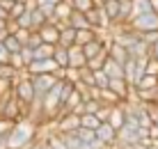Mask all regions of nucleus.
<instances>
[{
	"label": "nucleus",
	"mask_w": 158,
	"mask_h": 149,
	"mask_svg": "<svg viewBox=\"0 0 158 149\" xmlns=\"http://www.w3.org/2000/svg\"><path fill=\"white\" fill-rule=\"evenodd\" d=\"M64 80H67V83H71V85H76V83L80 80V74H78V69H73V67H67V69H64Z\"/></svg>",
	"instance_id": "obj_32"
},
{
	"label": "nucleus",
	"mask_w": 158,
	"mask_h": 149,
	"mask_svg": "<svg viewBox=\"0 0 158 149\" xmlns=\"http://www.w3.org/2000/svg\"><path fill=\"white\" fill-rule=\"evenodd\" d=\"M37 32H39V37H41V41H44V44H53V46L57 44V35H60V30L55 28V23L46 21L44 25L37 28Z\"/></svg>",
	"instance_id": "obj_7"
},
{
	"label": "nucleus",
	"mask_w": 158,
	"mask_h": 149,
	"mask_svg": "<svg viewBox=\"0 0 158 149\" xmlns=\"http://www.w3.org/2000/svg\"><path fill=\"white\" fill-rule=\"evenodd\" d=\"M156 106H158V103H156Z\"/></svg>",
	"instance_id": "obj_49"
},
{
	"label": "nucleus",
	"mask_w": 158,
	"mask_h": 149,
	"mask_svg": "<svg viewBox=\"0 0 158 149\" xmlns=\"http://www.w3.org/2000/svg\"><path fill=\"white\" fill-rule=\"evenodd\" d=\"M147 74H154V76H158V62L154 57L149 55V60H147Z\"/></svg>",
	"instance_id": "obj_39"
},
{
	"label": "nucleus",
	"mask_w": 158,
	"mask_h": 149,
	"mask_svg": "<svg viewBox=\"0 0 158 149\" xmlns=\"http://www.w3.org/2000/svg\"><path fill=\"white\" fill-rule=\"evenodd\" d=\"M39 9H41V14L46 16V21H53V12H55V5L44 2V5H39Z\"/></svg>",
	"instance_id": "obj_37"
},
{
	"label": "nucleus",
	"mask_w": 158,
	"mask_h": 149,
	"mask_svg": "<svg viewBox=\"0 0 158 149\" xmlns=\"http://www.w3.org/2000/svg\"><path fill=\"white\" fill-rule=\"evenodd\" d=\"M101 71L108 76V78H124V67H122L119 62H115V60H112L110 55L106 57V62H103Z\"/></svg>",
	"instance_id": "obj_9"
},
{
	"label": "nucleus",
	"mask_w": 158,
	"mask_h": 149,
	"mask_svg": "<svg viewBox=\"0 0 158 149\" xmlns=\"http://www.w3.org/2000/svg\"><path fill=\"white\" fill-rule=\"evenodd\" d=\"M147 12H151L149 0H131V19H133V16H140V14H147Z\"/></svg>",
	"instance_id": "obj_18"
},
{
	"label": "nucleus",
	"mask_w": 158,
	"mask_h": 149,
	"mask_svg": "<svg viewBox=\"0 0 158 149\" xmlns=\"http://www.w3.org/2000/svg\"><path fill=\"white\" fill-rule=\"evenodd\" d=\"M7 62L12 64V67L16 71H21V69H25V64H23V60H21V55L19 53H9V57H7Z\"/></svg>",
	"instance_id": "obj_33"
},
{
	"label": "nucleus",
	"mask_w": 158,
	"mask_h": 149,
	"mask_svg": "<svg viewBox=\"0 0 158 149\" xmlns=\"http://www.w3.org/2000/svg\"><path fill=\"white\" fill-rule=\"evenodd\" d=\"M103 48H108V46H106V41H103L101 37H94L92 41L83 44V55H85V60H89V57H94V55H99Z\"/></svg>",
	"instance_id": "obj_10"
},
{
	"label": "nucleus",
	"mask_w": 158,
	"mask_h": 149,
	"mask_svg": "<svg viewBox=\"0 0 158 149\" xmlns=\"http://www.w3.org/2000/svg\"><path fill=\"white\" fill-rule=\"evenodd\" d=\"M25 44H28L30 48H37V46L41 44V37H39V32H37V30H32L30 35H28V41H25Z\"/></svg>",
	"instance_id": "obj_38"
},
{
	"label": "nucleus",
	"mask_w": 158,
	"mask_h": 149,
	"mask_svg": "<svg viewBox=\"0 0 158 149\" xmlns=\"http://www.w3.org/2000/svg\"><path fill=\"white\" fill-rule=\"evenodd\" d=\"M19 55H21V60H23V64H25V67H28V64L32 62V60H35V55H32V48L28 46V44H23V46H21Z\"/></svg>",
	"instance_id": "obj_30"
},
{
	"label": "nucleus",
	"mask_w": 158,
	"mask_h": 149,
	"mask_svg": "<svg viewBox=\"0 0 158 149\" xmlns=\"http://www.w3.org/2000/svg\"><path fill=\"white\" fill-rule=\"evenodd\" d=\"M55 69H57V64H55V60H53V57H46V60H32L28 67H25L28 76H37V74H53Z\"/></svg>",
	"instance_id": "obj_3"
},
{
	"label": "nucleus",
	"mask_w": 158,
	"mask_h": 149,
	"mask_svg": "<svg viewBox=\"0 0 158 149\" xmlns=\"http://www.w3.org/2000/svg\"><path fill=\"white\" fill-rule=\"evenodd\" d=\"M12 124H14V122H9V119L0 117V135H2V133H9V129H12Z\"/></svg>",
	"instance_id": "obj_41"
},
{
	"label": "nucleus",
	"mask_w": 158,
	"mask_h": 149,
	"mask_svg": "<svg viewBox=\"0 0 158 149\" xmlns=\"http://www.w3.org/2000/svg\"><path fill=\"white\" fill-rule=\"evenodd\" d=\"M73 133H76V138H78L80 142H94V140H96L94 131H92V129H85V126H78Z\"/></svg>",
	"instance_id": "obj_25"
},
{
	"label": "nucleus",
	"mask_w": 158,
	"mask_h": 149,
	"mask_svg": "<svg viewBox=\"0 0 158 149\" xmlns=\"http://www.w3.org/2000/svg\"><path fill=\"white\" fill-rule=\"evenodd\" d=\"M94 135H96V140H101L106 147H112V145H115V138H117V131L112 129L108 122H101L94 129Z\"/></svg>",
	"instance_id": "obj_4"
},
{
	"label": "nucleus",
	"mask_w": 158,
	"mask_h": 149,
	"mask_svg": "<svg viewBox=\"0 0 158 149\" xmlns=\"http://www.w3.org/2000/svg\"><path fill=\"white\" fill-rule=\"evenodd\" d=\"M154 124H156V126H158V119H156V122H154Z\"/></svg>",
	"instance_id": "obj_47"
},
{
	"label": "nucleus",
	"mask_w": 158,
	"mask_h": 149,
	"mask_svg": "<svg viewBox=\"0 0 158 149\" xmlns=\"http://www.w3.org/2000/svg\"><path fill=\"white\" fill-rule=\"evenodd\" d=\"M2 46L7 48V53H19L23 44H21L19 39H16V35H7V37L2 39Z\"/></svg>",
	"instance_id": "obj_23"
},
{
	"label": "nucleus",
	"mask_w": 158,
	"mask_h": 149,
	"mask_svg": "<svg viewBox=\"0 0 158 149\" xmlns=\"http://www.w3.org/2000/svg\"><path fill=\"white\" fill-rule=\"evenodd\" d=\"M30 32H32V30H23V28H19L14 35H16V39H19L21 44H25V41H28V35H30Z\"/></svg>",
	"instance_id": "obj_40"
},
{
	"label": "nucleus",
	"mask_w": 158,
	"mask_h": 149,
	"mask_svg": "<svg viewBox=\"0 0 158 149\" xmlns=\"http://www.w3.org/2000/svg\"><path fill=\"white\" fill-rule=\"evenodd\" d=\"M67 23L71 25L73 30H83V28H92V25H89V21L85 19V14H83V12H76V9H73L71 14H69Z\"/></svg>",
	"instance_id": "obj_13"
},
{
	"label": "nucleus",
	"mask_w": 158,
	"mask_h": 149,
	"mask_svg": "<svg viewBox=\"0 0 158 149\" xmlns=\"http://www.w3.org/2000/svg\"><path fill=\"white\" fill-rule=\"evenodd\" d=\"M99 124H101V122L96 119V115H89V113H83V115H80V126H85V129H92V131H94Z\"/></svg>",
	"instance_id": "obj_26"
},
{
	"label": "nucleus",
	"mask_w": 158,
	"mask_h": 149,
	"mask_svg": "<svg viewBox=\"0 0 158 149\" xmlns=\"http://www.w3.org/2000/svg\"><path fill=\"white\" fill-rule=\"evenodd\" d=\"M16 25L19 28H23V30H32V23H30V12H23L21 16H16Z\"/></svg>",
	"instance_id": "obj_31"
},
{
	"label": "nucleus",
	"mask_w": 158,
	"mask_h": 149,
	"mask_svg": "<svg viewBox=\"0 0 158 149\" xmlns=\"http://www.w3.org/2000/svg\"><path fill=\"white\" fill-rule=\"evenodd\" d=\"M30 23H32V30H37L39 25L46 23V16L41 14V9H39V7H35V9L30 12Z\"/></svg>",
	"instance_id": "obj_27"
},
{
	"label": "nucleus",
	"mask_w": 158,
	"mask_h": 149,
	"mask_svg": "<svg viewBox=\"0 0 158 149\" xmlns=\"http://www.w3.org/2000/svg\"><path fill=\"white\" fill-rule=\"evenodd\" d=\"M99 106H101V101H99V99H85V101H83V113L94 115L96 110H99Z\"/></svg>",
	"instance_id": "obj_29"
},
{
	"label": "nucleus",
	"mask_w": 158,
	"mask_h": 149,
	"mask_svg": "<svg viewBox=\"0 0 158 149\" xmlns=\"http://www.w3.org/2000/svg\"><path fill=\"white\" fill-rule=\"evenodd\" d=\"M67 57H69V67H73V69H83L87 64V60L83 55V46H78V44L67 46Z\"/></svg>",
	"instance_id": "obj_5"
},
{
	"label": "nucleus",
	"mask_w": 158,
	"mask_h": 149,
	"mask_svg": "<svg viewBox=\"0 0 158 149\" xmlns=\"http://www.w3.org/2000/svg\"><path fill=\"white\" fill-rule=\"evenodd\" d=\"M7 57H9V53H7V48L2 46V41H0V64L7 62Z\"/></svg>",
	"instance_id": "obj_43"
},
{
	"label": "nucleus",
	"mask_w": 158,
	"mask_h": 149,
	"mask_svg": "<svg viewBox=\"0 0 158 149\" xmlns=\"http://www.w3.org/2000/svg\"><path fill=\"white\" fill-rule=\"evenodd\" d=\"M99 101H101V103H106V106H119V103H124L122 99H119L112 90H108V87L99 90Z\"/></svg>",
	"instance_id": "obj_16"
},
{
	"label": "nucleus",
	"mask_w": 158,
	"mask_h": 149,
	"mask_svg": "<svg viewBox=\"0 0 158 149\" xmlns=\"http://www.w3.org/2000/svg\"><path fill=\"white\" fill-rule=\"evenodd\" d=\"M0 19H2V21H5V19H9V14H7V12H5V9H2V7H0Z\"/></svg>",
	"instance_id": "obj_45"
},
{
	"label": "nucleus",
	"mask_w": 158,
	"mask_h": 149,
	"mask_svg": "<svg viewBox=\"0 0 158 149\" xmlns=\"http://www.w3.org/2000/svg\"><path fill=\"white\" fill-rule=\"evenodd\" d=\"M53 60H55L57 67L67 69L69 67V57H67V46H60V44H55V48H53Z\"/></svg>",
	"instance_id": "obj_17"
},
{
	"label": "nucleus",
	"mask_w": 158,
	"mask_h": 149,
	"mask_svg": "<svg viewBox=\"0 0 158 149\" xmlns=\"http://www.w3.org/2000/svg\"><path fill=\"white\" fill-rule=\"evenodd\" d=\"M53 44H39L37 48H32V55H35V60H46V57H53Z\"/></svg>",
	"instance_id": "obj_21"
},
{
	"label": "nucleus",
	"mask_w": 158,
	"mask_h": 149,
	"mask_svg": "<svg viewBox=\"0 0 158 149\" xmlns=\"http://www.w3.org/2000/svg\"><path fill=\"white\" fill-rule=\"evenodd\" d=\"M108 124L112 126V129H122L124 124V103H119V106H112L110 108V115H108Z\"/></svg>",
	"instance_id": "obj_11"
},
{
	"label": "nucleus",
	"mask_w": 158,
	"mask_h": 149,
	"mask_svg": "<svg viewBox=\"0 0 158 149\" xmlns=\"http://www.w3.org/2000/svg\"><path fill=\"white\" fill-rule=\"evenodd\" d=\"M73 41H76V30L71 25H64L62 30H60V35H57V44L60 46H71Z\"/></svg>",
	"instance_id": "obj_15"
},
{
	"label": "nucleus",
	"mask_w": 158,
	"mask_h": 149,
	"mask_svg": "<svg viewBox=\"0 0 158 149\" xmlns=\"http://www.w3.org/2000/svg\"><path fill=\"white\" fill-rule=\"evenodd\" d=\"M103 12L108 14V19L112 23H117V16H119V2L117 0H103Z\"/></svg>",
	"instance_id": "obj_22"
},
{
	"label": "nucleus",
	"mask_w": 158,
	"mask_h": 149,
	"mask_svg": "<svg viewBox=\"0 0 158 149\" xmlns=\"http://www.w3.org/2000/svg\"><path fill=\"white\" fill-rule=\"evenodd\" d=\"M37 140V124L30 119H19L7 133V149H28Z\"/></svg>",
	"instance_id": "obj_1"
},
{
	"label": "nucleus",
	"mask_w": 158,
	"mask_h": 149,
	"mask_svg": "<svg viewBox=\"0 0 158 149\" xmlns=\"http://www.w3.org/2000/svg\"><path fill=\"white\" fill-rule=\"evenodd\" d=\"M23 12H25V5H23V0H19V2H14L12 9H9V19H16V16H21Z\"/></svg>",
	"instance_id": "obj_36"
},
{
	"label": "nucleus",
	"mask_w": 158,
	"mask_h": 149,
	"mask_svg": "<svg viewBox=\"0 0 158 149\" xmlns=\"http://www.w3.org/2000/svg\"><path fill=\"white\" fill-rule=\"evenodd\" d=\"M71 12H73L71 2H67V0H60V2L55 5V12H53V21H67Z\"/></svg>",
	"instance_id": "obj_14"
},
{
	"label": "nucleus",
	"mask_w": 158,
	"mask_h": 149,
	"mask_svg": "<svg viewBox=\"0 0 158 149\" xmlns=\"http://www.w3.org/2000/svg\"><path fill=\"white\" fill-rule=\"evenodd\" d=\"M149 138H151V140H158V126L156 124L149 126Z\"/></svg>",
	"instance_id": "obj_44"
},
{
	"label": "nucleus",
	"mask_w": 158,
	"mask_h": 149,
	"mask_svg": "<svg viewBox=\"0 0 158 149\" xmlns=\"http://www.w3.org/2000/svg\"><path fill=\"white\" fill-rule=\"evenodd\" d=\"M16 74H19V71H16L9 62H2V64H0V78H9V80H14V78H16Z\"/></svg>",
	"instance_id": "obj_28"
},
{
	"label": "nucleus",
	"mask_w": 158,
	"mask_h": 149,
	"mask_svg": "<svg viewBox=\"0 0 158 149\" xmlns=\"http://www.w3.org/2000/svg\"><path fill=\"white\" fill-rule=\"evenodd\" d=\"M117 2H122V0H117Z\"/></svg>",
	"instance_id": "obj_48"
},
{
	"label": "nucleus",
	"mask_w": 158,
	"mask_h": 149,
	"mask_svg": "<svg viewBox=\"0 0 158 149\" xmlns=\"http://www.w3.org/2000/svg\"><path fill=\"white\" fill-rule=\"evenodd\" d=\"M133 87H138V90H154V87H158V76H154V74H144Z\"/></svg>",
	"instance_id": "obj_19"
},
{
	"label": "nucleus",
	"mask_w": 158,
	"mask_h": 149,
	"mask_svg": "<svg viewBox=\"0 0 158 149\" xmlns=\"http://www.w3.org/2000/svg\"><path fill=\"white\" fill-rule=\"evenodd\" d=\"M149 55H151V57H154L156 62H158V41H154V44L149 46Z\"/></svg>",
	"instance_id": "obj_42"
},
{
	"label": "nucleus",
	"mask_w": 158,
	"mask_h": 149,
	"mask_svg": "<svg viewBox=\"0 0 158 149\" xmlns=\"http://www.w3.org/2000/svg\"><path fill=\"white\" fill-rule=\"evenodd\" d=\"M32 80V87H35V92H44L46 94L48 90L53 87V83H55L57 78L53 74H37V76H30Z\"/></svg>",
	"instance_id": "obj_6"
},
{
	"label": "nucleus",
	"mask_w": 158,
	"mask_h": 149,
	"mask_svg": "<svg viewBox=\"0 0 158 149\" xmlns=\"http://www.w3.org/2000/svg\"><path fill=\"white\" fill-rule=\"evenodd\" d=\"M133 32H149V30H158V16L154 12H147V14H140V16H133V19L126 23Z\"/></svg>",
	"instance_id": "obj_2"
},
{
	"label": "nucleus",
	"mask_w": 158,
	"mask_h": 149,
	"mask_svg": "<svg viewBox=\"0 0 158 149\" xmlns=\"http://www.w3.org/2000/svg\"><path fill=\"white\" fill-rule=\"evenodd\" d=\"M94 85L99 87V90H103V87H108V76L103 74V71H94Z\"/></svg>",
	"instance_id": "obj_34"
},
{
	"label": "nucleus",
	"mask_w": 158,
	"mask_h": 149,
	"mask_svg": "<svg viewBox=\"0 0 158 149\" xmlns=\"http://www.w3.org/2000/svg\"><path fill=\"white\" fill-rule=\"evenodd\" d=\"M2 30H5V21L0 19V32H2Z\"/></svg>",
	"instance_id": "obj_46"
},
{
	"label": "nucleus",
	"mask_w": 158,
	"mask_h": 149,
	"mask_svg": "<svg viewBox=\"0 0 158 149\" xmlns=\"http://www.w3.org/2000/svg\"><path fill=\"white\" fill-rule=\"evenodd\" d=\"M108 55H110L115 62H119V64H124L126 62V57H128V53H126V48L124 46H119V44H115V41H110L108 44Z\"/></svg>",
	"instance_id": "obj_12"
},
{
	"label": "nucleus",
	"mask_w": 158,
	"mask_h": 149,
	"mask_svg": "<svg viewBox=\"0 0 158 149\" xmlns=\"http://www.w3.org/2000/svg\"><path fill=\"white\" fill-rule=\"evenodd\" d=\"M60 138H62V142H64L67 149H80V145H83V142L76 138L73 131H71V133H60Z\"/></svg>",
	"instance_id": "obj_24"
},
{
	"label": "nucleus",
	"mask_w": 158,
	"mask_h": 149,
	"mask_svg": "<svg viewBox=\"0 0 158 149\" xmlns=\"http://www.w3.org/2000/svg\"><path fill=\"white\" fill-rule=\"evenodd\" d=\"M94 37H96V30H94V28H83V30H76V41H73V44L83 46V44L92 41Z\"/></svg>",
	"instance_id": "obj_20"
},
{
	"label": "nucleus",
	"mask_w": 158,
	"mask_h": 149,
	"mask_svg": "<svg viewBox=\"0 0 158 149\" xmlns=\"http://www.w3.org/2000/svg\"><path fill=\"white\" fill-rule=\"evenodd\" d=\"M110 108L112 106H106V103H101L99 106V110H96V119H99V122H108V115H110Z\"/></svg>",
	"instance_id": "obj_35"
},
{
	"label": "nucleus",
	"mask_w": 158,
	"mask_h": 149,
	"mask_svg": "<svg viewBox=\"0 0 158 149\" xmlns=\"http://www.w3.org/2000/svg\"><path fill=\"white\" fill-rule=\"evenodd\" d=\"M108 90H112L122 101H126V96L131 92V85L126 83V78H108Z\"/></svg>",
	"instance_id": "obj_8"
}]
</instances>
